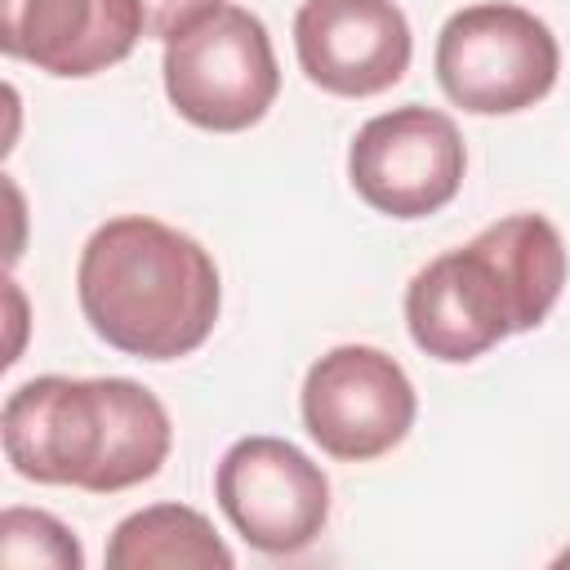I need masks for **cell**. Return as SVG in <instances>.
<instances>
[{
  "mask_svg": "<svg viewBox=\"0 0 570 570\" xmlns=\"http://www.w3.org/2000/svg\"><path fill=\"white\" fill-rule=\"evenodd\" d=\"M0 441L9 468L36 485L116 494L160 472L174 423L156 392L134 379L40 374L9 392Z\"/></svg>",
  "mask_w": 570,
  "mask_h": 570,
  "instance_id": "6da1fadb",
  "label": "cell"
},
{
  "mask_svg": "<svg viewBox=\"0 0 570 570\" xmlns=\"http://www.w3.org/2000/svg\"><path fill=\"white\" fill-rule=\"evenodd\" d=\"M76 294L89 330L138 361L196 352L223 307L209 249L147 214H120L85 240Z\"/></svg>",
  "mask_w": 570,
  "mask_h": 570,
  "instance_id": "7a4b0ae2",
  "label": "cell"
},
{
  "mask_svg": "<svg viewBox=\"0 0 570 570\" xmlns=\"http://www.w3.org/2000/svg\"><path fill=\"white\" fill-rule=\"evenodd\" d=\"M566 285V245L543 214H508L468 245L432 258L405 289L419 352L463 365L548 321Z\"/></svg>",
  "mask_w": 570,
  "mask_h": 570,
  "instance_id": "3957f363",
  "label": "cell"
},
{
  "mask_svg": "<svg viewBox=\"0 0 570 570\" xmlns=\"http://www.w3.org/2000/svg\"><path fill=\"white\" fill-rule=\"evenodd\" d=\"M165 94L183 120L209 134H240L281 94V67L258 13L214 4L165 40Z\"/></svg>",
  "mask_w": 570,
  "mask_h": 570,
  "instance_id": "277c9868",
  "label": "cell"
},
{
  "mask_svg": "<svg viewBox=\"0 0 570 570\" xmlns=\"http://www.w3.org/2000/svg\"><path fill=\"white\" fill-rule=\"evenodd\" d=\"M561 71L557 36L521 4L485 0L445 18L436 36V80L472 116H512L534 107Z\"/></svg>",
  "mask_w": 570,
  "mask_h": 570,
  "instance_id": "5b68a950",
  "label": "cell"
},
{
  "mask_svg": "<svg viewBox=\"0 0 570 570\" xmlns=\"http://www.w3.org/2000/svg\"><path fill=\"white\" fill-rule=\"evenodd\" d=\"M298 405L307 436L343 463H370L396 450L419 414L410 374L370 343H343L312 361Z\"/></svg>",
  "mask_w": 570,
  "mask_h": 570,
  "instance_id": "8992f818",
  "label": "cell"
},
{
  "mask_svg": "<svg viewBox=\"0 0 570 570\" xmlns=\"http://www.w3.org/2000/svg\"><path fill=\"white\" fill-rule=\"evenodd\" d=\"M468 151L459 125L432 107H392L370 116L347 147L352 191L387 218H428L463 187Z\"/></svg>",
  "mask_w": 570,
  "mask_h": 570,
  "instance_id": "52a82bcc",
  "label": "cell"
},
{
  "mask_svg": "<svg viewBox=\"0 0 570 570\" xmlns=\"http://www.w3.org/2000/svg\"><path fill=\"white\" fill-rule=\"evenodd\" d=\"M214 494L236 534L267 557L303 552L330 521V476L281 436H240L218 459Z\"/></svg>",
  "mask_w": 570,
  "mask_h": 570,
  "instance_id": "ba28073f",
  "label": "cell"
},
{
  "mask_svg": "<svg viewBox=\"0 0 570 570\" xmlns=\"http://www.w3.org/2000/svg\"><path fill=\"white\" fill-rule=\"evenodd\" d=\"M303 76L338 98H374L410 71V22L392 0H303L294 13Z\"/></svg>",
  "mask_w": 570,
  "mask_h": 570,
  "instance_id": "9c48e42d",
  "label": "cell"
},
{
  "mask_svg": "<svg viewBox=\"0 0 570 570\" xmlns=\"http://www.w3.org/2000/svg\"><path fill=\"white\" fill-rule=\"evenodd\" d=\"M142 31L138 0H4L0 49L49 76H94L129 58Z\"/></svg>",
  "mask_w": 570,
  "mask_h": 570,
  "instance_id": "30bf717a",
  "label": "cell"
},
{
  "mask_svg": "<svg viewBox=\"0 0 570 570\" xmlns=\"http://www.w3.org/2000/svg\"><path fill=\"white\" fill-rule=\"evenodd\" d=\"M236 557L205 512L187 503H151L129 512L107 543L111 570H227Z\"/></svg>",
  "mask_w": 570,
  "mask_h": 570,
  "instance_id": "8fae6325",
  "label": "cell"
},
{
  "mask_svg": "<svg viewBox=\"0 0 570 570\" xmlns=\"http://www.w3.org/2000/svg\"><path fill=\"white\" fill-rule=\"evenodd\" d=\"M0 561L13 566V570H27V566L80 570L85 552L58 517L36 512V508H4V517H0Z\"/></svg>",
  "mask_w": 570,
  "mask_h": 570,
  "instance_id": "7c38bea8",
  "label": "cell"
},
{
  "mask_svg": "<svg viewBox=\"0 0 570 570\" xmlns=\"http://www.w3.org/2000/svg\"><path fill=\"white\" fill-rule=\"evenodd\" d=\"M223 0H138L142 9V31L156 40H169L174 31H183L191 18H200L205 9H214Z\"/></svg>",
  "mask_w": 570,
  "mask_h": 570,
  "instance_id": "4fadbf2b",
  "label": "cell"
}]
</instances>
